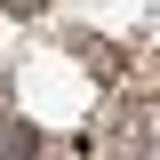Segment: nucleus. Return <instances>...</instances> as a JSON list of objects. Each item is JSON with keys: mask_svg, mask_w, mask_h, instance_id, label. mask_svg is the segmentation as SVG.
Returning a JSON list of instances; mask_svg holds the SVG:
<instances>
[{"mask_svg": "<svg viewBox=\"0 0 160 160\" xmlns=\"http://www.w3.org/2000/svg\"><path fill=\"white\" fill-rule=\"evenodd\" d=\"M0 160H40V136H24V120H0Z\"/></svg>", "mask_w": 160, "mask_h": 160, "instance_id": "f257e3e1", "label": "nucleus"}, {"mask_svg": "<svg viewBox=\"0 0 160 160\" xmlns=\"http://www.w3.org/2000/svg\"><path fill=\"white\" fill-rule=\"evenodd\" d=\"M0 8H8V16H40L48 0H0Z\"/></svg>", "mask_w": 160, "mask_h": 160, "instance_id": "f03ea898", "label": "nucleus"}]
</instances>
